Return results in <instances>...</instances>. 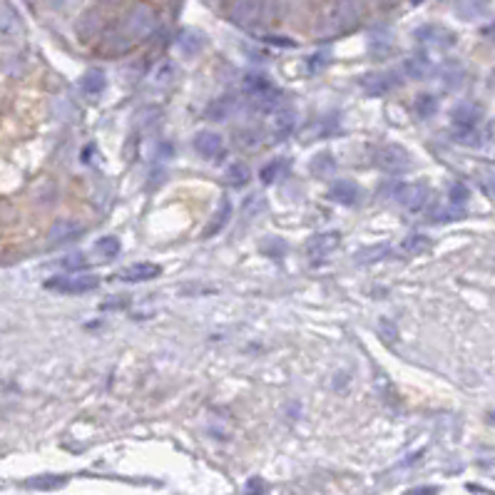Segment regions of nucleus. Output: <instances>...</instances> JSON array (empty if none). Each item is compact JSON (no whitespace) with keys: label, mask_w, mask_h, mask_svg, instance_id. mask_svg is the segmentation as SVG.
<instances>
[{"label":"nucleus","mask_w":495,"mask_h":495,"mask_svg":"<svg viewBox=\"0 0 495 495\" xmlns=\"http://www.w3.org/2000/svg\"><path fill=\"white\" fill-rule=\"evenodd\" d=\"M244 90H246V95H259V93H267V90H274V85L267 75L249 72V75L244 77Z\"/></svg>","instance_id":"obj_17"},{"label":"nucleus","mask_w":495,"mask_h":495,"mask_svg":"<svg viewBox=\"0 0 495 495\" xmlns=\"http://www.w3.org/2000/svg\"><path fill=\"white\" fill-rule=\"evenodd\" d=\"M334 167H336V162H334L331 154L322 152L319 157H314V164H311V172L319 174V177H326V174L334 172Z\"/></svg>","instance_id":"obj_22"},{"label":"nucleus","mask_w":495,"mask_h":495,"mask_svg":"<svg viewBox=\"0 0 495 495\" xmlns=\"http://www.w3.org/2000/svg\"><path fill=\"white\" fill-rule=\"evenodd\" d=\"M65 483V478L62 475H38V478H30L27 480V488H58V485Z\"/></svg>","instance_id":"obj_25"},{"label":"nucleus","mask_w":495,"mask_h":495,"mask_svg":"<svg viewBox=\"0 0 495 495\" xmlns=\"http://www.w3.org/2000/svg\"><path fill=\"white\" fill-rule=\"evenodd\" d=\"M82 264H85L82 256H67L65 259V267H70V269H77V267H82Z\"/></svg>","instance_id":"obj_29"},{"label":"nucleus","mask_w":495,"mask_h":495,"mask_svg":"<svg viewBox=\"0 0 495 495\" xmlns=\"http://www.w3.org/2000/svg\"><path fill=\"white\" fill-rule=\"evenodd\" d=\"M336 244H338L336 232H326V235H319V237H314V239H309L306 251H309L311 256H326L336 249Z\"/></svg>","instance_id":"obj_14"},{"label":"nucleus","mask_w":495,"mask_h":495,"mask_svg":"<svg viewBox=\"0 0 495 495\" xmlns=\"http://www.w3.org/2000/svg\"><path fill=\"white\" fill-rule=\"evenodd\" d=\"M98 284H100L98 277H90V274H75V277L48 279L45 286H48L50 291H58V294H87V291L98 289Z\"/></svg>","instance_id":"obj_2"},{"label":"nucleus","mask_w":495,"mask_h":495,"mask_svg":"<svg viewBox=\"0 0 495 495\" xmlns=\"http://www.w3.org/2000/svg\"><path fill=\"white\" fill-rule=\"evenodd\" d=\"M488 187H490V192L495 194V172L493 174H488Z\"/></svg>","instance_id":"obj_30"},{"label":"nucleus","mask_w":495,"mask_h":495,"mask_svg":"<svg viewBox=\"0 0 495 495\" xmlns=\"http://www.w3.org/2000/svg\"><path fill=\"white\" fill-rule=\"evenodd\" d=\"M378 336H381L383 343L393 346V343L398 341V329H396V324H393L391 319H381V322H378Z\"/></svg>","instance_id":"obj_24"},{"label":"nucleus","mask_w":495,"mask_h":495,"mask_svg":"<svg viewBox=\"0 0 495 495\" xmlns=\"http://www.w3.org/2000/svg\"><path fill=\"white\" fill-rule=\"evenodd\" d=\"M451 117L461 130H475L480 117H483V110L475 107V105H470V103H461L456 110H453Z\"/></svg>","instance_id":"obj_8"},{"label":"nucleus","mask_w":495,"mask_h":495,"mask_svg":"<svg viewBox=\"0 0 495 495\" xmlns=\"http://www.w3.org/2000/svg\"><path fill=\"white\" fill-rule=\"evenodd\" d=\"M229 219H232V204H229V199H227V197H224V199L219 202V209H217V212H214L212 222H209V224H207V229L202 232V237H204V239H209V237L219 235V232H222L224 224H227Z\"/></svg>","instance_id":"obj_12"},{"label":"nucleus","mask_w":495,"mask_h":495,"mask_svg":"<svg viewBox=\"0 0 495 495\" xmlns=\"http://www.w3.org/2000/svg\"><path fill=\"white\" fill-rule=\"evenodd\" d=\"M403 67H406L409 77H416V80H423V77H428L430 70H433V65H430V62L425 60L423 55H418V58H411V60H406V62H403Z\"/></svg>","instance_id":"obj_18"},{"label":"nucleus","mask_w":495,"mask_h":495,"mask_svg":"<svg viewBox=\"0 0 495 495\" xmlns=\"http://www.w3.org/2000/svg\"><path fill=\"white\" fill-rule=\"evenodd\" d=\"M430 190L423 182H414V185H403L396 190V202L406 212H421L428 204Z\"/></svg>","instance_id":"obj_3"},{"label":"nucleus","mask_w":495,"mask_h":495,"mask_svg":"<svg viewBox=\"0 0 495 495\" xmlns=\"http://www.w3.org/2000/svg\"><path fill=\"white\" fill-rule=\"evenodd\" d=\"M374 162H376V167L381 169V172H386V174H403V172H409L411 169L414 159H411L409 150L403 147V145L391 142V145H381V147L376 150Z\"/></svg>","instance_id":"obj_1"},{"label":"nucleus","mask_w":495,"mask_h":495,"mask_svg":"<svg viewBox=\"0 0 495 495\" xmlns=\"http://www.w3.org/2000/svg\"><path fill=\"white\" fill-rule=\"evenodd\" d=\"M204 48V43H202V35H197V33H185L180 38V50L187 55V58H194L199 50Z\"/></svg>","instance_id":"obj_21"},{"label":"nucleus","mask_w":495,"mask_h":495,"mask_svg":"<svg viewBox=\"0 0 495 495\" xmlns=\"http://www.w3.org/2000/svg\"><path fill=\"white\" fill-rule=\"evenodd\" d=\"M451 199L456 202V204H463V202L468 199V190H466L463 185H456V187L451 190Z\"/></svg>","instance_id":"obj_28"},{"label":"nucleus","mask_w":495,"mask_h":495,"mask_svg":"<svg viewBox=\"0 0 495 495\" xmlns=\"http://www.w3.org/2000/svg\"><path fill=\"white\" fill-rule=\"evenodd\" d=\"M284 172H286V159H274V162H269L267 167L261 169V182L264 185H274L277 180H282Z\"/></svg>","instance_id":"obj_19"},{"label":"nucleus","mask_w":495,"mask_h":495,"mask_svg":"<svg viewBox=\"0 0 495 495\" xmlns=\"http://www.w3.org/2000/svg\"><path fill=\"white\" fill-rule=\"evenodd\" d=\"M251 180V169L244 162H232L224 172V182L232 187H244Z\"/></svg>","instance_id":"obj_15"},{"label":"nucleus","mask_w":495,"mask_h":495,"mask_svg":"<svg viewBox=\"0 0 495 495\" xmlns=\"http://www.w3.org/2000/svg\"><path fill=\"white\" fill-rule=\"evenodd\" d=\"M463 77H466V72H463V67L458 65V62H448V65H443V80H446L448 87H458Z\"/></svg>","instance_id":"obj_23"},{"label":"nucleus","mask_w":495,"mask_h":495,"mask_svg":"<svg viewBox=\"0 0 495 495\" xmlns=\"http://www.w3.org/2000/svg\"><path fill=\"white\" fill-rule=\"evenodd\" d=\"M296 125V114L294 110L289 107H277V112H274V120H272V137L274 140H284V137L291 135V130H294Z\"/></svg>","instance_id":"obj_9"},{"label":"nucleus","mask_w":495,"mask_h":495,"mask_svg":"<svg viewBox=\"0 0 495 495\" xmlns=\"http://www.w3.org/2000/svg\"><path fill=\"white\" fill-rule=\"evenodd\" d=\"M18 22L20 20H13L11 13L6 11V18H3V40H6V43H13V35L18 38V30H20Z\"/></svg>","instance_id":"obj_27"},{"label":"nucleus","mask_w":495,"mask_h":495,"mask_svg":"<svg viewBox=\"0 0 495 495\" xmlns=\"http://www.w3.org/2000/svg\"><path fill=\"white\" fill-rule=\"evenodd\" d=\"M162 269L152 261H137V264H130V267L114 272L112 279L114 282H125V284H140V282H150V279L159 277Z\"/></svg>","instance_id":"obj_5"},{"label":"nucleus","mask_w":495,"mask_h":495,"mask_svg":"<svg viewBox=\"0 0 495 495\" xmlns=\"http://www.w3.org/2000/svg\"><path fill=\"white\" fill-rule=\"evenodd\" d=\"M105 87H107V75H105L103 70H98V67L87 70L85 75L80 77V93L90 100L100 98V95L105 93Z\"/></svg>","instance_id":"obj_7"},{"label":"nucleus","mask_w":495,"mask_h":495,"mask_svg":"<svg viewBox=\"0 0 495 495\" xmlns=\"http://www.w3.org/2000/svg\"><path fill=\"white\" fill-rule=\"evenodd\" d=\"M194 150H197V154H202L204 159L217 162V159H222L224 152H227V145H224V140H222L219 132L202 130V132H197L194 135Z\"/></svg>","instance_id":"obj_4"},{"label":"nucleus","mask_w":495,"mask_h":495,"mask_svg":"<svg viewBox=\"0 0 495 495\" xmlns=\"http://www.w3.org/2000/svg\"><path fill=\"white\" fill-rule=\"evenodd\" d=\"M361 85H364L371 95H383L396 85V75H391V72H371V75L364 77Z\"/></svg>","instance_id":"obj_10"},{"label":"nucleus","mask_w":495,"mask_h":495,"mask_svg":"<svg viewBox=\"0 0 495 495\" xmlns=\"http://www.w3.org/2000/svg\"><path fill=\"white\" fill-rule=\"evenodd\" d=\"M359 187L354 185V182L348 180H338L331 185V190H329V197L336 202H341V204H356L359 202Z\"/></svg>","instance_id":"obj_11"},{"label":"nucleus","mask_w":495,"mask_h":495,"mask_svg":"<svg viewBox=\"0 0 495 495\" xmlns=\"http://www.w3.org/2000/svg\"><path fill=\"white\" fill-rule=\"evenodd\" d=\"M430 246H433V242H430L428 237H423V235L406 237V239L401 242V251L403 254H409V256L425 254V251H430Z\"/></svg>","instance_id":"obj_16"},{"label":"nucleus","mask_w":495,"mask_h":495,"mask_svg":"<svg viewBox=\"0 0 495 495\" xmlns=\"http://www.w3.org/2000/svg\"><path fill=\"white\" fill-rule=\"evenodd\" d=\"M85 232V227H82L80 222H75V219H60V222H55L53 227L48 229V242L50 244H67V242L77 239V237Z\"/></svg>","instance_id":"obj_6"},{"label":"nucleus","mask_w":495,"mask_h":495,"mask_svg":"<svg viewBox=\"0 0 495 495\" xmlns=\"http://www.w3.org/2000/svg\"><path fill=\"white\" fill-rule=\"evenodd\" d=\"M435 110H438V103H435L433 95H421V98L416 100V112H418L421 117H430Z\"/></svg>","instance_id":"obj_26"},{"label":"nucleus","mask_w":495,"mask_h":495,"mask_svg":"<svg viewBox=\"0 0 495 495\" xmlns=\"http://www.w3.org/2000/svg\"><path fill=\"white\" fill-rule=\"evenodd\" d=\"M120 249H122L120 239H117V237H112V235L103 237V239L95 244V251H98L100 256H105V259H112V256H117V254H120Z\"/></svg>","instance_id":"obj_20"},{"label":"nucleus","mask_w":495,"mask_h":495,"mask_svg":"<svg viewBox=\"0 0 495 495\" xmlns=\"http://www.w3.org/2000/svg\"><path fill=\"white\" fill-rule=\"evenodd\" d=\"M150 30H152V15L140 8V11L132 15V20L127 22V33H130L132 40H142V38H147Z\"/></svg>","instance_id":"obj_13"}]
</instances>
